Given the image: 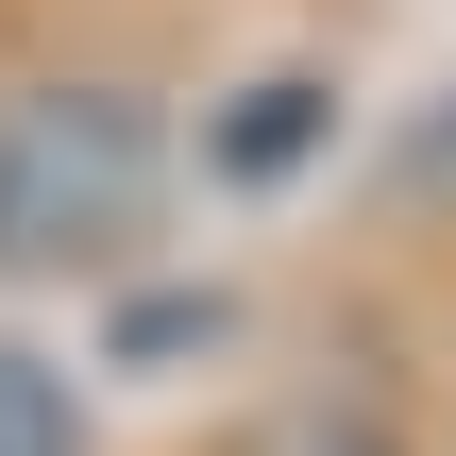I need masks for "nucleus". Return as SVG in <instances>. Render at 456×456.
Instances as JSON below:
<instances>
[{"instance_id":"1","label":"nucleus","mask_w":456,"mask_h":456,"mask_svg":"<svg viewBox=\"0 0 456 456\" xmlns=\"http://www.w3.org/2000/svg\"><path fill=\"white\" fill-rule=\"evenodd\" d=\"M169 118L135 85H17L0 102V288H85L152 237Z\"/></svg>"},{"instance_id":"2","label":"nucleus","mask_w":456,"mask_h":456,"mask_svg":"<svg viewBox=\"0 0 456 456\" xmlns=\"http://www.w3.org/2000/svg\"><path fill=\"white\" fill-rule=\"evenodd\" d=\"M0 456H85V389L34 338H0Z\"/></svg>"},{"instance_id":"3","label":"nucleus","mask_w":456,"mask_h":456,"mask_svg":"<svg viewBox=\"0 0 456 456\" xmlns=\"http://www.w3.org/2000/svg\"><path fill=\"white\" fill-rule=\"evenodd\" d=\"M237 456H406V440H389V406H271Z\"/></svg>"},{"instance_id":"4","label":"nucleus","mask_w":456,"mask_h":456,"mask_svg":"<svg viewBox=\"0 0 456 456\" xmlns=\"http://www.w3.org/2000/svg\"><path fill=\"white\" fill-rule=\"evenodd\" d=\"M389 186H406V203H456V102H423V118H406V152H389Z\"/></svg>"}]
</instances>
